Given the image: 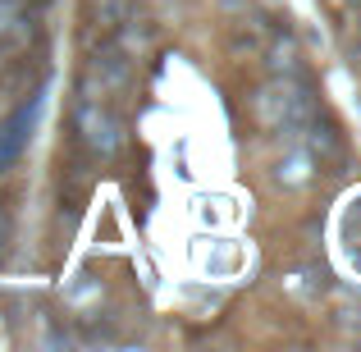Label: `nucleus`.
<instances>
[{
	"label": "nucleus",
	"instance_id": "obj_1",
	"mask_svg": "<svg viewBox=\"0 0 361 352\" xmlns=\"http://www.w3.org/2000/svg\"><path fill=\"white\" fill-rule=\"evenodd\" d=\"M73 128H78V138L87 142L97 156H115L119 151V119L110 115L101 101L82 97L78 106H73Z\"/></svg>",
	"mask_w": 361,
	"mask_h": 352
},
{
	"label": "nucleus",
	"instance_id": "obj_2",
	"mask_svg": "<svg viewBox=\"0 0 361 352\" xmlns=\"http://www.w3.org/2000/svg\"><path fill=\"white\" fill-rule=\"evenodd\" d=\"M32 115H37V101H32V106H18L14 115L0 123V169H5L9 160L18 156V147H23L27 128H32Z\"/></svg>",
	"mask_w": 361,
	"mask_h": 352
},
{
	"label": "nucleus",
	"instance_id": "obj_3",
	"mask_svg": "<svg viewBox=\"0 0 361 352\" xmlns=\"http://www.w3.org/2000/svg\"><path fill=\"white\" fill-rule=\"evenodd\" d=\"M14 14H18V5H14V0H0V32H5V28L14 23Z\"/></svg>",
	"mask_w": 361,
	"mask_h": 352
},
{
	"label": "nucleus",
	"instance_id": "obj_4",
	"mask_svg": "<svg viewBox=\"0 0 361 352\" xmlns=\"http://www.w3.org/2000/svg\"><path fill=\"white\" fill-rule=\"evenodd\" d=\"M353 55H357V60H361V46H353Z\"/></svg>",
	"mask_w": 361,
	"mask_h": 352
}]
</instances>
